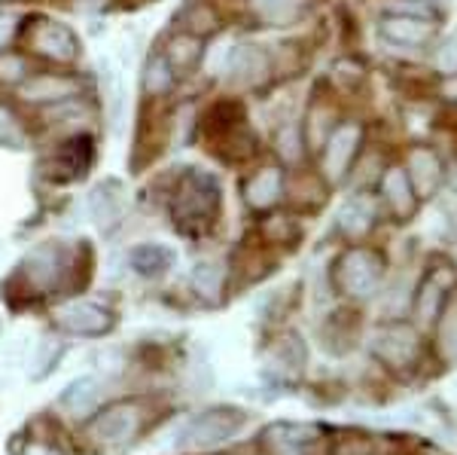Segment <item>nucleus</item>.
Wrapping results in <instances>:
<instances>
[{"instance_id":"2eb2a0df","label":"nucleus","mask_w":457,"mask_h":455,"mask_svg":"<svg viewBox=\"0 0 457 455\" xmlns=\"http://www.w3.org/2000/svg\"><path fill=\"white\" fill-rule=\"evenodd\" d=\"M360 144V129L357 126H338L333 135H329L327 147H323V172L333 181L342 178L351 165V156L357 153Z\"/></svg>"},{"instance_id":"412c9836","label":"nucleus","mask_w":457,"mask_h":455,"mask_svg":"<svg viewBox=\"0 0 457 455\" xmlns=\"http://www.w3.org/2000/svg\"><path fill=\"white\" fill-rule=\"evenodd\" d=\"M217 25H220L217 10H213L208 0H187L183 10L177 13V31L202 37V40L217 31Z\"/></svg>"},{"instance_id":"a878e982","label":"nucleus","mask_w":457,"mask_h":455,"mask_svg":"<svg viewBox=\"0 0 457 455\" xmlns=\"http://www.w3.org/2000/svg\"><path fill=\"white\" fill-rule=\"evenodd\" d=\"M385 193H387V202L394 208L396 217H409L411 208H415V199L409 196V183H405L403 174L390 172L385 178Z\"/></svg>"},{"instance_id":"6e6552de","label":"nucleus","mask_w":457,"mask_h":455,"mask_svg":"<svg viewBox=\"0 0 457 455\" xmlns=\"http://www.w3.org/2000/svg\"><path fill=\"white\" fill-rule=\"evenodd\" d=\"M55 324L73 336H104L113 330V312L92 299H71L55 309Z\"/></svg>"},{"instance_id":"cd10ccee","label":"nucleus","mask_w":457,"mask_h":455,"mask_svg":"<svg viewBox=\"0 0 457 455\" xmlns=\"http://www.w3.org/2000/svg\"><path fill=\"white\" fill-rule=\"evenodd\" d=\"M58 349H62V346H58V340H53V336H43V340L37 342L34 361H31V367H37L34 379H43L49 370H53L55 361H58Z\"/></svg>"},{"instance_id":"39448f33","label":"nucleus","mask_w":457,"mask_h":455,"mask_svg":"<svg viewBox=\"0 0 457 455\" xmlns=\"http://www.w3.org/2000/svg\"><path fill=\"white\" fill-rule=\"evenodd\" d=\"M83 92H86V80L68 71L31 73L16 89L19 98L31 107H55V105H64V101L79 98Z\"/></svg>"},{"instance_id":"b1692460","label":"nucleus","mask_w":457,"mask_h":455,"mask_svg":"<svg viewBox=\"0 0 457 455\" xmlns=\"http://www.w3.org/2000/svg\"><path fill=\"white\" fill-rule=\"evenodd\" d=\"M372 223H375V205L370 199H360V196L351 202H345L342 215H338V226H342V230L353 239L366 236Z\"/></svg>"},{"instance_id":"aec40b11","label":"nucleus","mask_w":457,"mask_h":455,"mask_svg":"<svg viewBox=\"0 0 457 455\" xmlns=\"http://www.w3.org/2000/svg\"><path fill=\"white\" fill-rule=\"evenodd\" d=\"M144 95L150 101H159V98H168V95L174 92V86H177V73L174 68L168 64V58L165 53H153L150 58H146V64H144Z\"/></svg>"},{"instance_id":"4be33fe9","label":"nucleus","mask_w":457,"mask_h":455,"mask_svg":"<svg viewBox=\"0 0 457 455\" xmlns=\"http://www.w3.org/2000/svg\"><path fill=\"white\" fill-rule=\"evenodd\" d=\"M28 144H31V131H28L25 120L6 101H0V147L4 150H28Z\"/></svg>"},{"instance_id":"1a4fd4ad","label":"nucleus","mask_w":457,"mask_h":455,"mask_svg":"<svg viewBox=\"0 0 457 455\" xmlns=\"http://www.w3.org/2000/svg\"><path fill=\"white\" fill-rule=\"evenodd\" d=\"M98 86H101V107H104L107 129L113 131V135H120L122 122H125V107H129L120 64H113L110 58H101L98 62Z\"/></svg>"},{"instance_id":"a211bd4d","label":"nucleus","mask_w":457,"mask_h":455,"mask_svg":"<svg viewBox=\"0 0 457 455\" xmlns=\"http://www.w3.org/2000/svg\"><path fill=\"white\" fill-rule=\"evenodd\" d=\"M58 403H62L71 416H77V419H79V416L95 413V409H98V403H101V383L95 376L73 379V383L62 392Z\"/></svg>"},{"instance_id":"423d86ee","label":"nucleus","mask_w":457,"mask_h":455,"mask_svg":"<svg viewBox=\"0 0 457 455\" xmlns=\"http://www.w3.org/2000/svg\"><path fill=\"white\" fill-rule=\"evenodd\" d=\"M95 165V141L79 131H73L71 138H64L62 144L53 147V153L40 159V172L53 181H77L83 178L88 168Z\"/></svg>"},{"instance_id":"ddd939ff","label":"nucleus","mask_w":457,"mask_h":455,"mask_svg":"<svg viewBox=\"0 0 457 455\" xmlns=\"http://www.w3.org/2000/svg\"><path fill=\"white\" fill-rule=\"evenodd\" d=\"M141 428V416L131 403H116V407L104 409L95 422V437L101 443H110V446H120V443H129L131 437L137 434Z\"/></svg>"},{"instance_id":"20e7f679","label":"nucleus","mask_w":457,"mask_h":455,"mask_svg":"<svg viewBox=\"0 0 457 455\" xmlns=\"http://www.w3.org/2000/svg\"><path fill=\"white\" fill-rule=\"evenodd\" d=\"M25 46L34 58H43V62H49V64H62V68L73 64L79 58V53H83L79 34L73 31L68 21L49 19V16L28 19Z\"/></svg>"},{"instance_id":"9b49d317","label":"nucleus","mask_w":457,"mask_h":455,"mask_svg":"<svg viewBox=\"0 0 457 455\" xmlns=\"http://www.w3.org/2000/svg\"><path fill=\"white\" fill-rule=\"evenodd\" d=\"M88 215L101 232L120 230L125 217V190L120 181H104L88 193Z\"/></svg>"},{"instance_id":"9d476101","label":"nucleus","mask_w":457,"mask_h":455,"mask_svg":"<svg viewBox=\"0 0 457 455\" xmlns=\"http://www.w3.org/2000/svg\"><path fill=\"white\" fill-rule=\"evenodd\" d=\"M372 355L387 367H409L418 358V333L405 324L385 327L372 336Z\"/></svg>"},{"instance_id":"c756f323","label":"nucleus","mask_w":457,"mask_h":455,"mask_svg":"<svg viewBox=\"0 0 457 455\" xmlns=\"http://www.w3.org/2000/svg\"><path fill=\"white\" fill-rule=\"evenodd\" d=\"M442 346H448V355H457V306L442 324Z\"/></svg>"},{"instance_id":"f3484780","label":"nucleus","mask_w":457,"mask_h":455,"mask_svg":"<svg viewBox=\"0 0 457 455\" xmlns=\"http://www.w3.org/2000/svg\"><path fill=\"white\" fill-rule=\"evenodd\" d=\"M226 71L232 73V80L238 83H260V80L269 73V58L260 46H235L232 53L226 55Z\"/></svg>"},{"instance_id":"0eeeda50","label":"nucleus","mask_w":457,"mask_h":455,"mask_svg":"<svg viewBox=\"0 0 457 455\" xmlns=\"http://www.w3.org/2000/svg\"><path fill=\"white\" fill-rule=\"evenodd\" d=\"M381 275H385V263L375 251H366V248H351L348 254L338 260L336 269V282L338 288L351 297H372L375 288H378Z\"/></svg>"},{"instance_id":"393cba45","label":"nucleus","mask_w":457,"mask_h":455,"mask_svg":"<svg viewBox=\"0 0 457 455\" xmlns=\"http://www.w3.org/2000/svg\"><path fill=\"white\" fill-rule=\"evenodd\" d=\"M226 282V266L220 260H198L193 269V288L198 291V297L204 299H217V293L223 291Z\"/></svg>"},{"instance_id":"bb28decb","label":"nucleus","mask_w":457,"mask_h":455,"mask_svg":"<svg viewBox=\"0 0 457 455\" xmlns=\"http://www.w3.org/2000/svg\"><path fill=\"white\" fill-rule=\"evenodd\" d=\"M28 77H31V71H28L25 55L0 53V86H6V89H19Z\"/></svg>"},{"instance_id":"f257e3e1","label":"nucleus","mask_w":457,"mask_h":455,"mask_svg":"<svg viewBox=\"0 0 457 455\" xmlns=\"http://www.w3.org/2000/svg\"><path fill=\"white\" fill-rule=\"evenodd\" d=\"M220 215V183L202 168H187L174 181L171 190V217L183 232H198L213 223Z\"/></svg>"},{"instance_id":"4468645a","label":"nucleus","mask_w":457,"mask_h":455,"mask_svg":"<svg viewBox=\"0 0 457 455\" xmlns=\"http://www.w3.org/2000/svg\"><path fill=\"white\" fill-rule=\"evenodd\" d=\"M314 443H317V428H312V425L281 422L275 428H269V434H265L269 455H312Z\"/></svg>"},{"instance_id":"5701e85b","label":"nucleus","mask_w":457,"mask_h":455,"mask_svg":"<svg viewBox=\"0 0 457 455\" xmlns=\"http://www.w3.org/2000/svg\"><path fill=\"white\" fill-rule=\"evenodd\" d=\"M305 0H253V16L265 25H290L302 16Z\"/></svg>"},{"instance_id":"f8f14e48","label":"nucleus","mask_w":457,"mask_h":455,"mask_svg":"<svg viewBox=\"0 0 457 455\" xmlns=\"http://www.w3.org/2000/svg\"><path fill=\"white\" fill-rule=\"evenodd\" d=\"M125 263L131 266V273L141 278H162L174 269L177 251L165 241H141L125 254Z\"/></svg>"},{"instance_id":"dca6fc26","label":"nucleus","mask_w":457,"mask_h":455,"mask_svg":"<svg viewBox=\"0 0 457 455\" xmlns=\"http://www.w3.org/2000/svg\"><path fill=\"white\" fill-rule=\"evenodd\" d=\"M281 193H284V178H281V172L271 165L260 168V172H253L245 181V202L250 208H260V211L271 208Z\"/></svg>"},{"instance_id":"7c9ffc66","label":"nucleus","mask_w":457,"mask_h":455,"mask_svg":"<svg viewBox=\"0 0 457 455\" xmlns=\"http://www.w3.org/2000/svg\"><path fill=\"white\" fill-rule=\"evenodd\" d=\"M0 4H10V0H0Z\"/></svg>"},{"instance_id":"6ab92c4d","label":"nucleus","mask_w":457,"mask_h":455,"mask_svg":"<svg viewBox=\"0 0 457 455\" xmlns=\"http://www.w3.org/2000/svg\"><path fill=\"white\" fill-rule=\"evenodd\" d=\"M204 40L202 37H193V34H183V31H177L171 40L165 43V58H168V64L174 68V73L180 77L183 71H195L198 68V62L204 58Z\"/></svg>"},{"instance_id":"c85d7f7f","label":"nucleus","mask_w":457,"mask_h":455,"mask_svg":"<svg viewBox=\"0 0 457 455\" xmlns=\"http://www.w3.org/2000/svg\"><path fill=\"white\" fill-rule=\"evenodd\" d=\"M16 34H19V19L12 13L0 10V53H6V46H10Z\"/></svg>"},{"instance_id":"f03ea898","label":"nucleus","mask_w":457,"mask_h":455,"mask_svg":"<svg viewBox=\"0 0 457 455\" xmlns=\"http://www.w3.org/2000/svg\"><path fill=\"white\" fill-rule=\"evenodd\" d=\"M77 263L79 251H73L64 241H43V245H37L34 251L25 254V260L19 263L16 278L28 291L34 288L37 293H53L73 282Z\"/></svg>"},{"instance_id":"7ed1b4c3","label":"nucleus","mask_w":457,"mask_h":455,"mask_svg":"<svg viewBox=\"0 0 457 455\" xmlns=\"http://www.w3.org/2000/svg\"><path fill=\"white\" fill-rule=\"evenodd\" d=\"M247 425V413L238 407H213L198 416H189L174 431L177 450H211L232 440Z\"/></svg>"}]
</instances>
